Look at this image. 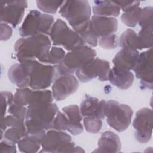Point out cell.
<instances>
[{
  "label": "cell",
  "mask_w": 153,
  "mask_h": 153,
  "mask_svg": "<svg viewBox=\"0 0 153 153\" xmlns=\"http://www.w3.org/2000/svg\"><path fill=\"white\" fill-rule=\"evenodd\" d=\"M58 111L56 104L52 102L27 106L25 120L26 133H41L53 129V122Z\"/></svg>",
  "instance_id": "6da1fadb"
},
{
  "label": "cell",
  "mask_w": 153,
  "mask_h": 153,
  "mask_svg": "<svg viewBox=\"0 0 153 153\" xmlns=\"http://www.w3.org/2000/svg\"><path fill=\"white\" fill-rule=\"evenodd\" d=\"M51 47V42L47 35L38 34L19 38L14 44L17 60H38L44 63Z\"/></svg>",
  "instance_id": "7a4b0ae2"
},
{
  "label": "cell",
  "mask_w": 153,
  "mask_h": 153,
  "mask_svg": "<svg viewBox=\"0 0 153 153\" xmlns=\"http://www.w3.org/2000/svg\"><path fill=\"white\" fill-rule=\"evenodd\" d=\"M19 63L28 75L30 88L44 90L51 85L56 73L54 66L42 63L37 60H24Z\"/></svg>",
  "instance_id": "3957f363"
},
{
  "label": "cell",
  "mask_w": 153,
  "mask_h": 153,
  "mask_svg": "<svg viewBox=\"0 0 153 153\" xmlns=\"http://www.w3.org/2000/svg\"><path fill=\"white\" fill-rule=\"evenodd\" d=\"M96 56V51L87 45L70 51L60 63L54 66L56 72L59 75H73L76 69L91 62Z\"/></svg>",
  "instance_id": "277c9868"
},
{
  "label": "cell",
  "mask_w": 153,
  "mask_h": 153,
  "mask_svg": "<svg viewBox=\"0 0 153 153\" xmlns=\"http://www.w3.org/2000/svg\"><path fill=\"white\" fill-rule=\"evenodd\" d=\"M49 36L53 45H62L69 51L81 47L85 44L80 36L60 19L53 23Z\"/></svg>",
  "instance_id": "5b68a950"
},
{
  "label": "cell",
  "mask_w": 153,
  "mask_h": 153,
  "mask_svg": "<svg viewBox=\"0 0 153 153\" xmlns=\"http://www.w3.org/2000/svg\"><path fill=\"white\" fill-rule=\"evenodd\" d=\"M54 23V17L48 14L32 10L27 14L19 28L22 37H27L38 34L49 35Z\"/></svg>",
  "instance_id": "8992f818"
},
{
  "label": "cell",
  "mask_w": 153,
  "mask_h": 153,
  "mask_svg": "<svg viewBox=\"0 0 153 153\" xmlns=\"http://www.w3.org/2000/svg\"><path fill=\"white\" fill-rule=\"evenodd\" d=\"M44 152H84L82 148L75 146L71 136L63 131L48 130L41 142Z\"/></svg>",
  "instance_id": "52a82bcc"
},
{
  "label": "cell",
  "mask_w": 153,
  "mask_h": 153,
  "mask_svg": "<svg viewBox=\"0 0 153 153\" xmlns=\"http://www.w3.org/2000/svg\"><path fill=\"white\" fill-rule=\"evenodd\" d=\"M132 109L117 100H109L105 103V117L108 125L118 132L126 130L130 124Z\"/></svg>",
  "instance_id": "ba28073f"
},
{
  "label": "cell",
  "mask_w": 153,
  "mask_h": 153,
  "mask_svg": "<svg viewBox=\"0 0 153 153\" xmlns=\"http://www.w3.org/2000/svg\"><path fill=\"white\" fill-rule=\"evenodd\" d=\"M59 12L74 29L90 20L91 7L85 0L66 1L60 7Z\"/></svg>",
  "instance_id": "9c48e42d"
},
{
  "label": "cell",
  "mask_w": 153,
  "mask_h": 153,
  "mask_svg": "<svg viewBox=\"0 0 153 153\" xmlns=\"http://www.w3.org/2000/svg\"><path fill=\"white\" fill-rule=\"evenodd\" d=\"M110 70L108 61L96 57L76 69L75 74L79 81L83 83L89 82L97 77L100 81H106L108 80Z\"/></svg>",
  "instance_id": "30bf717a"
},
{
  "label": "cell",
  "mask_w": 153,
  "mask_h": 153,
  "mask_svg": "<svg viewBox=\"0 0 153 153\" xmlns=\"http://www.w3.org/2000/svg\"><path fill=\"white\" fill-rule=\"evenodd\" d=\"M152 49L139 54L137 62L133 69L135 76L139 79L142 89L152 90L153 86V65H152Z\"/></svg>",
  "instance_id": "8fae6325"
},
{
  "label": "cell",
  "mask_w": 153,
  "mask_h": 153,
  "mask_svg": "<svg viewBox=\"0 0 153 153\" xmlns=\"http://www.w3.org/2000/svg\"><path fill=\"white\" fill-rule=\"evenodd\" d=\"M133 127L136 130L134 136L141 143L149 141L152 133V111L148 108L139 109L136 114L133 122Z\"/></svg>",
  "instance_id": "7c38bea8"
},
{
  "label": "cell",
  "mask_w": 153,
  "mask_h": 153,
  "mask_svg": "<svg viewBox=\"0 0 153 153\" xmlns=\"http://www.w3.org/2000/svg\"><path fill=\"white\" fill-rule=\"evenodd\" d=\"M27 7L26 1H1V22L10 24L16 28L22 20Z\"/></svg>",
  "instance_id": "4fadbf2b"
},
{
  "label": "cell",
  "mask_w": 153,
  "mask_h": 153,
  "mask_svg": "<svg viewBox=\"0 0 153 153\" xmlns=\"http://www.w3.org/2000/svg\"><path fill=\"white\" fill-rule=\"evenodd\" d=\"M53 99L49 90H33L29 87L17 88L14 95V102L24 106L38 103H51Z\"/></svg>",
  "instance_id": "5bb4252c"
},
{
  "label": "cell",
  "mask_w": 153,
  "mask_h": 153,
  "mask_svg": "<svg viewBox=\"0 0 153 153\" xmlns=\"http://www.w3.org/2000/svg\"><path fill=\"white\" fill-rule=\"evenodd\" d=\"M79 87L76 78L73 75H60L54 81L52 85V94L57 101L65 99L74 93Z\"/></svg>",
  "instance_id": "9a60e30c"
},
{
  "label": "cell",
  "mask_w": 153,
  "mask_h": 153,
  "mask_svg": "<svg viewBox=\"0 0 153 153\" xmlns=\"http://www.w3.org/2000/svg\"><path fill=\"white\" fill-rule=\"evenodd\" d=\"M118 29V21L113 17L94 15L90 19L88 30L97 38L114 33Z\"/></svg>",
  "instance_id": "2e32d148"
},
{
  "label": "cell",
  "mask_w": 153,
  "mask_h": 153,
  "mask_svg": "<svg viewBox=\"0 0 153 153\" xmlns=\"http://www.w3.org/2000/svg\"><path fill=\"white\" fill-rule=\"evenodd\" d=\"M105 100H100L95 97L86 94L80 104L81 115L103 120L105 117Z\"/></svg>",
  "instance_id": "e0dca14e"
},
{
  "label": "cell",
  "mask_w": 153,
  "mask_h": 153,
  "mask_svg": "<svg viewBox=\"0 0 153 153\" xmlns=\"http://www.w3.org/2000/svg\"><path fill=\"white\" fill-rule=\"evenodd\" d=\"M139 53L137 50L123 48L112 60L114 66L120 69L130 71L134 68Z\"/></svg>",
  "instance_id": "ac0fdd59"
},
{
  "label": "cell",
  "mask_w": 153,
  "mask_h": 153,
  "mask_svg": "<svg viewBox=\"0 0 153 153\" xmlns=\"http://www.w3.org/2000/svg\"><path fill=\"white\" fill-rule=\"evenodd\" d=\"M63 112L68 121V131L74 136L78 135L83 131L84 128L81 124L82 115L79 108L75 105H71L63 108Z\"/></svg>",
  "instance_id": "d6986e66"
},
{
  "label": "cell",
  "mask_w": 153,
  "mask_h": 153,
  "mask_svg": "<svg viewBox=\"0 0 153 153\" xmlns=\"http://www.w3.org/2000/svg\"><path fill=\"white\" fill-rule=\"evenodd\" d=\"M108 80L116 87L121 90H127L133 82L134 75L130 71L114 66L109 71Z\"/></svg>",
  "instance_id": "ffe728a7"
},
{
  "label": "cell",
  "mask_w": 153,
  "mask_h": 153,
  "mask_svg": "<svg viewBox=\"0 0 153 153\" xmlns=\"http://www.w3.org/2000/svg\"><path fill=\"white\" fill-rule=\"evenodd\" d=\"M121 148L119 136L111 131L102 133L98 140V148L93 152H118Z\"/></svg>",
  "instance_id": "44dd1931"
},
{
  "label": "cell",
  "mask_w": 153,
  "mask_h": 153,
  "mask_svg": "<svg viewBox=\"0 0 153 153\" xmlns=\"http://www.w3.org/2000/svg\"><path fill=\"white\" fill-rule=\"evenodd\" d=\"M45 132L41 133H28L17 143L19 151L25 153L37 152L41 146L42 139Z\"/></svg>",
  "instance_id": "7402d4cb"
},
{
  "label": "cell",
  "mask_w": 153,
  "mask_h": 153,
  "mask_svg": "<svg viewBox=\"0 0 153 153\" xmlns=\"http://www.w3.org/2000/svg\"><path fill=\"white\" fill-rule=\"evenodd\" d=\"M9 80L19 88L29 87V78L23 65L19 63L13 65L8 69Z\"/></svg>",
  "instance_id": "603a6c76"
},
{
  "label": "cell",
  "mask_w": 153,
  "mask_h": 153,
  "mask_svg": "<svg viewBox=\"0 0 153 153\" xmlns=\"http://www.w3.org/2000/svg\"><path fill=\"white\" fill-rule=\"evenodd\" d=\"M120 10L115 2L111 1H94L93 7L94 15L104 17H117Z\"/></svg>",
  "instance_id": "cb8c5ba5"
},
{
  "label": "cell",
  "mask_w": 153,
  "mask_h": 153,
  "mask_svg": "<svg viewBox=\"0 0 153 153\" xmlns=\"http://www.w3.org/2000/svg\"><path fill=\"white\" fill-rule=\"evenodd\" d=\"M119 45L122 48L134 50H142L144 48L137 34L131 29H127L123 32L119 39Z\"/></svg>",
  "instance_id": "d4e9b609"
},
{
  "label": "cell",
  "mask_w": 153,
  "mask_h": 153,
  "mask_svg": "<svg viewBox=\"0 0 153 153\" xmlns=\"http://www.w3.org/2000/svg\"><path fill=\"white\" fill-rule=\"evenodd\" d=\"M65 54V51L63 48L56 46L52 47L45 59L44 64L58 65L62 61Z\"/></svg>",
  "instance_id": "484cf974"
},
{
  "label": "cell",
  "mask_w": 153,
  "mask_h": 153,
  "mask_svg": "<svg viewBox=\"0 0 153 153\" xmlns=\"http://www.w3.org/2000/svg\"><path fill=\"white\" fill-rule=\"evenodd\" d=\"M141 10L142 8L138 7L130 11L124 12L121 17V21L127 26L131 27H135L137 24Z\"/></svg>",
  "instance_id": "4316f807"
},
{
  "label": "cell",
  "mask_w": 153,
  "mask_h": 153,
  "mask_svg": "<svg viewBox=\"0 0 153 153\" xmlns=\"http://www.w3.org/2000/svg\"><path fill=\"white\" fill-rule=\"evenodd\" d=\"M63 1H36L37 7L42 11L48 14H55L63 4Z\"/></svg>",
  "instance_id": "83f0119b"
},
{
  "label": "cell",
  "mask_w": 153,
  "mask_h": 153,
  "mask_svg": "<svg viewBox=\"0 0 153 153\" xmlns=\"http://www.w3.org/2000/svg\"><path fill=\"white\" fill-rule=\"evenodd\" d=\"M153 8L152 7H146L142 8L137 24L143 27H152Z\"/></svg>",
  "instance_id": "f1b7e54d"
},
{
  "label": "cell",
  "mask_w": 153,
  "mask_h": 153,
  "mask_svg": "<svg viewBox=\"0 0 153 153\" xmlns=\"http://www.w3.org/2000/svg\"><path fill=\"white\" fill-rule=\"evenodd\" d=\"M83 123L85 130L91 133H98L102 127V120L94 117H84Z\"/></svg>",
  "instance_id": "f546056e"
},
{
  "label": "cell",
  "mask_w": 153,
  "mask_h": 153,
  "mask_svg": "<svg viewBox=\"0 0 153 153\" xmlns=\"http://www.w3.org/2000/svg\"><path fill=\"white\" fill-rule=\"evenodd\" d=\"M98 44L105 49H114L119 45V39L115 33L108 35L99 38Z\"/></svg>",
  "instance_id": "4dcf8cb0"
},
{
  "label": "cell",
  "mask_w": 153,
  "mask_h": 153,
  "mask_svg": "<svg viewBox=\"0 0 153 153\" xmlns=\"http://www.w3.org/2000/svg\"><path fill=\"white\" fill-rule=\"evenodd\" d=\"M144 48H152V27L141 28L137 34Z\"/></svg>",
  "instance_id": "1f68e13d"
},
{
  "label": "cell",
  "mask_w": 153,
  "mask_h": 153,
  "mask_svg": "<svg viewBox=\"0 0 153 153\" xmlns=\"http://www.w3.org/2000/svg\"><path fill=\"white\" fill-rule=\"evenodd\" d=\"M68 121L65 114L58 111L53 122V129L59 131L67 130Z\"/></svg>",
  "instance_id": "d6a6232c"
},
{
  "label": "cell",
  "mask_w": 153,
  "mask_h": 153,
  "mask_svg": "<svg viewBox=\"0 0 153 153\" xmlns=\"http://www.w3.org/2000/svg\"><path fill=\"white\" fill-rule=\"evenodd\" d=\"M14 102V96L8 91L1 92V117H5L8 106Z\"/></svg>",
  "instance_id": "836d02e7"
},
{
  "label": "cell",
  "mask_w": 153,
  "mask_h": 153,
  "mask_svg": "<svg viewBox=\"0 0 153 153\" xmlns=\"http://www.w3.org/2000/svg\"><path fill=\"white\" fill-rule=\"evenodd\" d=\"M27 107L22 106L16 103L13 102L8 108L7 112L8 114L15 116L16 117L22 120H25L26 115Z\"/></svg>",
  "instance_id": "e575fe53"
},
{
  "label": "cell",
  "mask_w": 153,
  "mask_h": 153,
  "mask_svg": "<svg viewBox=\"0 0 153 153\" xmlns=\"http://www.w3.org/2000/svg\"><path fill=\"white\" fill-rule=\"evenodd\" d=\"M0 144V152H8L14 153L16 152V143H14L5 139L4 140H1Z\"/></svg>",
  "instance_id": "d590c367"
},
{
  "label": "cell",
  "mask_w": 153,
  "mask_h": 153,
  "mask_svg": "<svg viewBox=\"0 0 153 153\" xmlns=\"http://www.w3.org/2000/svg\"><path fill=\"white\" fill-rule=\"evenodd\" d=\"M123 11L126 12L139 7V1H115Z\"/></svg>",
  "instance_id": "8d00e7d4"
},
{
  "label": "cell",
  "mask_w": 153,
  "mask_h": 153,
  "mask_svg": "<svg viewBox=\"0 0 153 153\" xmlns=\"http://www.w3.org/2000/svg\"><path fill=\"white\" fill-rule=\"evenodd\" d=\"M13 33L11 27L7 23L1 22V41H7L9 39Z\"/></svg>",
  "instance_id": "74e56055"
}]
</instances>
